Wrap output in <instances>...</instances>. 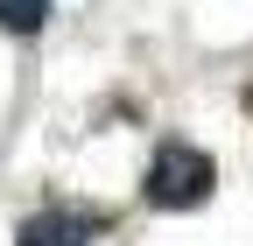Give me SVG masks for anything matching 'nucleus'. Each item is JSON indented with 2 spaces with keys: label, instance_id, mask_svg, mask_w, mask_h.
I'll list each match as a JSON object with an SVG mask.
<instances>
[{
  "label": "nucleus",
  "instance_id": "f03ea898",
  "mask_svg": "<svg viewBox=\"0 0 253 246\" xmlns=\"http://www.w3.org/2000/svg\"><path fill=\"white\" fill-rule=\"evenodd\" d=\"M14 246H84V225L71 218V211H36Z\"/></svg>",
  "mask_w": 253,
  "mask_h": 246
},
{
  "label": "nucleus",
  "instance_id": "7ed1b4c3",
  "mask_svg": "<svg viewBox=\"0 0 253 246\" xmlns=\"http://www.w3.org/2000/svg\"><path fill=\"white\" fill-rule=\"evenodd\" d=\"M49 21V0H0V28L7 36H36Z\"/></svg>",
  "mask_w": 253,
  "mask_h": 246
},
{
  "label": "nucleus",
  "instance_id": "f257e3e1",
  "mask_svg": "<svg viewBox=\"0 0 253 246\" xmlns=\"http://www.w3.org/2000/svg\"><path fill=\"white\" fill-rule=\"evenodd\" d=\"M211 155L204 148H190V141H162L155 148V162H148V204L155 211H190V204H204L211 197Z\"/></svg>",
  "mask_w": 253,
  "mask_h": 246
}]
</instances>
